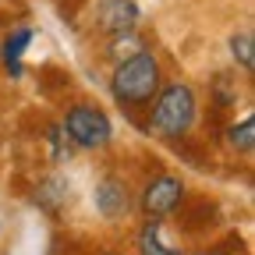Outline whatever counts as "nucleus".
Returning a JSON list of instances; mask_svg holds the SVG:
<instances>
[{"label": "nucleus", "mask_w": 255, "mask_h": 255, "mask_svg": "<svg viewBox=\"0 0 255 255\" xmlns=\"http://www.w3.org/2000/svg\"><path fill=\"white\" fill-rule=\"evenodd\" d=\"M110 89H114V100L124 103V107H142L149 103L156 89H159V60L152 53H135L128 60H117V71L110 78Z\"/></svg>", "instance_id": "f257e3e1"}, {"label": "nucleus", "mask_w": 255, "mask_h": 255, "mask_svg": "<svg viewBox=\"0 0 255 255\" xmlns=\"http://www.w3.org/2000/svg\"><path fill=\"white\" fill-rule=\"evenodd\" d=\"M191 121H195V92L188 85H167L152 107L149 128L163 138H177L191 128Z\"/></svg>", "instance_id": "f03ea898"}, {"label": "nucleus", "mask_w": 255, "mask_h": 255, "mask_svg": "<svg viewBox=\"0 0 255 255\" xmlns=\"http://www.w3.org/2000/svg\"><path fill=\"white\" fill-rule=\"evenodd\" d=\"M64 131H68V138L82 149H103L110 142V117L103 110H96V107H71L68 117H64Z\"/></svg>", "instance_id": "7ed1b4c3"}, {"label": "nucleus", "mask_w": 255, "mask_h": 255, "mask_svg": "<svg viewBox=\"0 0 255 255\" xmlns=\"http://www.w3.org/2000/svg\"><path fill=\"white\" fill-rule=\"evenodd\" d=\"M181 199H184V184H181L177 177L163 174V177H156V181L145 184L142 213H145L149 220H163V216H170V213L181 206Z\"/></svg>", "instance_id": "20e7f679"}, {"label": "nucleus", "mask_w": 255, "mask_h": 255, "mask_svg": "<svg viewBox=\"0 0 255 255\" xmlns=\"http://www.w3.org/2000/svg\"><path fill=\"white\" fill-rule=\"evenodd\" d=\"M96 14H100V28L110 32V36H117V32H131L138 25V7L131 4V0H100Z\"/></svg>", "instance_id": "39448f33"}, {"label": "nucleus", "mask_w": 255, "mask_h": 255, "mask_svg": "<svg viewBox=\"0 0 255 255\" xmlns=\"http://www.w3.org/2000/svg\"><path fill=\"white\" fill-rule=\"evenodd\" d=\"M96 206H100L103 216H121L128 209V191L121 181H103L96 188Z\"/></svg>", "instance_id": "423d86ee"}, {"label": "nucleus", "mask_w": 255, "mask_h": 255, "mask_svg": "<svg viewBox=\"0 0 255 255\" xmlns=\"http://www.w3.org/2000/svg\"><path fill=\"white\" fill-rule=\"evenodd\" d=\"M138 245H142V255H181V248L167 241L163 227H159L156 220H149V227H142Z\"/></svg>", "instance_id": "0eeeda50"}, {"label": "nucleus", "mask_w": 255, "mask_h": 255, "mask_svg": "<svg viewBox=\"0 0 255 255\" xmlns=\"http://www.w3.org/2000/svg\"><path fill=\"white\" fill-rule=\"evenodd\" d=\"M28 39H32V28H18V32H11L4 39V68H7L11 78L21 75V53H25Z\"/></svg>", "instance_id": "6e6552de"}, {"label": "nucleus", "mask_w": 255, "mask_h": 255, "mask_svg": "<svg viewBox=\"0 0 255 255\" xmlns=\"http://www.w3.org/2000/svg\"><path fill=\"white\" fill-rule=\"evenodd\" d=\"M142 50H145V43L135 36V32H117L114 43H110V57H114V60H128V57H135V53H142Z\"/></svg>", "instance_id": "1a4fd4ad"}, {"label": "nucleus", "mask_w": 255, "mask_h": 255, "mask_svg": "<svg viewBox=\"0 0 255 255\" xmlns=\"http://www.w3.org/2000/svg\"><path fill=\"white\" fill-rule=\"evenodd\" d=\"M231 145H238L241 152H252V145H255V121L252 117H245L241 124L231 128Z\"/></svg>", "instance_id": "9d476101"}, {"label": "nucleus", "mask_w": 255, "mask_h": 255, "mask_svg": "<svg viewBox=\"0 0 255 255\" xmlns=\"http://www.w3.org/2000/svg\"><path fill=\"white\" fill-rule=\"evenodd\" d=\"M231 53H234V60L241 64L245 71H252V68H255V50H252V36H245V32H241V36H234V39H231Z\"/></svg>", "instance_id": "9b49d317"}, {"label": "nucleus", "mask_w": 255, "mask_h": 255, "mask_svg": "<svg viewBox=\"0 0 255 255\" xmlns=\"http://www.w3.org/2000/svg\"><path fill=\"white\" fill-rule=\"evenodd\" d=\"M53 156L57 159H71V138H68V131L64 128H53Z\"/></svg>", "instance_id": "f8f14e48"}]
</instances>
